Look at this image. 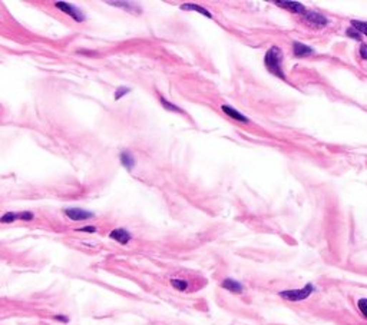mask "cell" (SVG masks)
<instances>
[{"instance_id":"5","label":"cell","mask_w":367,"mask_h":325,"mask_svg":"<svg viewBox=\"0 0 367 325\" xmlns=\"http://www.w3.org/2000/svg\"><path fill=\"white\" fill-rule=\"evenodd\" d=\"M65 213H66V216L70 218L72 221H85L94 218V213H92V212H89V210L85 209H79V208H69V209H65Z\"/></svg>"},{"instance_id":"15","label":"cell","mask_w":367,"mask_h":325,"mask_svg":"<svg viewBox=\"0 0 367 325\" xmlns=\"http://www.w3.org/2000/svg\"><path fill=\"white\" fill-rule=\"evenodd\" d=\"M171 284H172V287L175 289H178V291H185L187 288H188V282L187 281H184V279H171Z\"/></svg>"},{"instance_id":"8","label":"cell","mask_w":367,"mask_h":325,"mask_svg":"<svg viewBox=\"0 0 367 325\" xmlns=\"http://www.w3.org/2000/svg\"><path fill=\"white\" fill-rule=\"evenodd\" d=\"M221 287L224 289H227V291H230V292H234V294H241L242 291H244V287H242L241 284L238 281H235V279H231V278L224 279Z\"/></svg>"},{"instance_id":"18","label":"cell","mask_w":367,"mask_h":325,"mask_svg":"<svg viewBox=\"0 0 367 325\" xmlns=\"http://www.w3.org/2000/svg\"><path fill=\"white\" fill-rule=\"evenodd\" d=\"M109 5H112V6H124L122 9H128V10H136V12H139V9H131L129 6H134V5H131V3H125V2H109Z\"/></svg>"},{"instance_id":"20","label":"cell","mask_w":367,"mask_h":325,"mask_svg":"<svg viewBox=\"0 0 367 325\" xmlns=\"http://www.w3.org/2000/svg\"><path fill=\"white\" fill-rule=\"evenodd\" d=\"M347 36H350V38H353V39H356L357 42H361V35L358 33L357 30L347 29Z\"/></svg>"},{"instance_id":"1","label":"cell","mask_w":367,"mask_h":325,"mask_svg":"<svg viewBox=\"0 0 367 325\" xmlns=\"http://www.w3.org/2000/svg\"><path fill=\"white\" fill-rule=\"evenodd\" d=\"M264 63H265V67L267 70L276 75L277 77H281V79H286L284 76V72H283V52H281L280 48L277 46H272L267 50L265 53V58H264Z\"/></svg>"},{"instance_id":"17","label":"cell","mask_w":367,"mask_h":325,"mask_svg":"<svg viewBox=\"0 0 367 325\" xmlns=\"http://www.w3.org/2000/svg\"><path fill=\"white\" fill-rule=\"evenodd\" d=\"M161 103H162L164 107L169 109V111H172V112H181V109H179L178 106H175V105H172V103H169V102H166L164 97H161Z\"/></svg>"},{"instance_id":"16","label":"cell","mask_w":367,"mask_h":325,"mask_svg":"<svg viewBox=\"0 0 367 325\" xmlns=\"http://www.w3.org/2000/svg\"><path fill=\"white\" fill-rule=\"evenodd\" d=\"M357 306L360 309V312L363 314V316L367 319V298H361L357 301Z\"/></svg>"},{"instance_id":"11","label":"cell","mask_w":367,"mask_h":325,"mask_svg":"<svg viewBox=\"0 0 367 325\" xmlns=\"http://www.w3.org/2000/svg\"><path fill=\"white\" fill-rule=\"evenodd\" d=\"M181 9L182 10H194V12H197V13H201V15H204V16H207V18H213V15L208 12V10L205 9V8H203V6H198V5H194V3H185V5H182L181 6Z\"/></svg>"},{"instance_id":"13","label":"cell","mask_w":367,"mask_h":325,"mask_svg":"<svg viewBox=\"0 0 367 325\" xmlns=\"http://www.w3.org/2000/svg\"><path fill=\"white\" fill-rule=\"evenodd\" d=\"M353 29L357 30L360 35H366L367 36V22H361V20H353L351 22Z\"/></svg>"},{"instance_id":"19","label":"cell","mask_w":367,"mask_h":325,"mask_svg":"<svg viewBox=\"0 0 367 325\" xmlns=\"http://www.w3.org/2000/svg\"><path fill=\"white\" fill-rule=\"evenodd\" d=\"M131 92V89H128V87H118V90L115 92V99H121L122 96H125L126 93H129Z\"/></svg>"},{"instance_id":"22","label":"cell","mask_w":367,"mask_h":325,"mask_svg":"<svg viewBox=\"0 0 367 325\" xmlns=\"http://www.w3.org/2000/svg\"><path fill=\"white\" fill-rule=\"evenodd\" d=\"M80 232H95L97 231V228L95 227H85V228H80Z\"/></svg>"},{"instance_id":"12","label":"cell","mask_w":367,"mask_h":325,"mask_svg":"<svg viewBox=\"0 0 367 325\" xmlns=\"http://www.w3.org/2000/svg\"><path fill=\"white\" fill-rule=\"evenodd\" d=\"M121 163L125 166L126 169H132L135 166V158L132 156V153L129 152H122L121 153Z\"/></svg>"},{"instance_id":"7","label":"cell","mask_w":367,"mask_h":325,"mask_svg":"<svg viewBox=\"0 0 367 325\" xmlns=\"http://www.w3.org/2000/svg\"><path fill=\"white\" fill-rule=\"evenodd\" d=\"M221 111L224 112V114H227V115L230 116V118L235 119L237 122H242V124H247V122H248V118H247V116H244L242 114H240L237 109H234V107H231V106L222 105Z\"/></svg>"},{"instance_id":"23","label":"cell","mask_w":367,"mask_h":325,"mask_svg":"<svg viewBox=\"0 0 367 325\" xmlns=\"http://www.w3.org/2000/svg\"><path fill=\"white\" fill-rule=\"evenodd\" d=\"M55 318H56V319H58V321H62V322H68V318H66V316H63V315H56V316H55Z\"/></svg>"},{"instance_id":"3","label":"cell","mask_w":367,"mask_h":325,"mask_svg":"<svg viewBox=\"0 0 367 325\" xmlns=\"http://www.w3.org/2000/svg\"><path fill=\"white\" fill-rule=\"evenodd\" d=\"M55 5H56V8H58L59 10L65 12L66 15H69L72 19H75L76 22H83V20H85V15L77 9V8H75V6H72V5H69V3H65V2H56Z\"/></svg>"},{"instance_id":"10","label":"cell","mask_w":367,"mask_h":325,"mask_svg":"<svg viewBox=\"0 0 367 325\" xmlns=\"http://www.w3.org/2000/svg\"><path fill=\"white\" fill-rule=\"evenodd\" d=\"M293 50H294V53H296V56H309L313 53V49L307 46V45H304V43H301V42H294L293 43Z\"/></svg>"},{"instance_id":"21","label":"cell","mask_w":367,"mask_h":325,"mask_svg":"<svg viewBox=\"0 0 367 325\" xmlns=\"http://www.w3.org/2000/svg\"><path fill=\"white\" fill-rule=\"evenodd\" d=\"M360 56L363 59H367V45L366 43H361L360 46Z\"/></svg>"},{"instance_id":"14","label":"cell","mask_w":367,"mask_h":325,"mask_svg":"<svg viewBox=\"0 0 367 325\" xmlns=\"http://www.w3.org/2000/svg\"><path fill=\"white\" fill-rule=\"evenodd\" d=\"M16 220H20V213L8 212V213H5V215L0 218V222H3V224H9V222H15Z\"/></svg>"},{"instance_id":"4","label":"cell","mask_w":367,"mask_h":325,"mask_svg":"<svg viewBox=\"0 0 367 325\" xmlns=\"http://www.w3.org/2000/svg\"><path fill=\"white\" fill-rule=\"evenodd\" d=\"M304 18L306 20L311 23L313 26H316V28H324V26H327L329 25V19L326 18V16H323V15H320L317 12H307L306 15H304Z\"/></svg>"},{"instance_id":"9","label":"cell","mask_w":367,"mask_h":325,"mask_svg":"<svg viewBox=\"0 0 367 325\" xmlns=\"http://www.w3.org/2000/svg\"><path fill=\"white\" fill-rule=\"evenodd\" d=\"M109 237L112 239H115V241H118V242L122 244V245H125V244H128V242L131 241V234H129L126 230H114L111 232Z\"/></svg>"},{"instance_id":"6","label":"cell","mask_w":367,"mask_h":325,"mask_svg":"<svg viewBox=\"0 0 367 325\" xmlns=\"http://www.w3.org/2000/svg\"><path fill=\"white\" fill-rule=\"evenodd\" d=\"M279 6H281V8H286V9H289L291 10L293 13H299V15H306L307 13V10H306V8H304V5H301V3H299V2H287V0H277L276 2Z\"/></svg>"},{"instance_id":"2","label":"cell","mask_w":367,"mask_h":325,"mask_svg":"<svg viewBox=\"0 0 367 325\" xmlns=\"http://www.w3.org/2000/svg\"><path fill=\"white\" fill-rule=\"evenodd\" d=\"M314 292V285L313 284H307L304 288L300 289H287V291H281L280 296L287 299V301H293V302H299L306 298H309L311 294Z\"/></svg>"}]
</instances>
